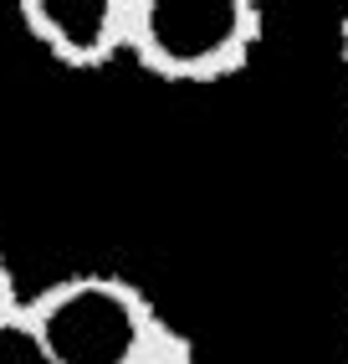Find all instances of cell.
<instances>
[{"mask_svg": "<svg viewBox=\"0 0 348 364\" xmlns=\"http://www.w3.org/2000/svg\"><path fill=\"white\" fill-rule=\"evenodd\" d=\"M57 364H195L180 323L118 272H72L26 298Z\"/></svg>", "mask_w": 348, "mask_h": 364, "instance_id": "obj_1", "label": "cell"}, {"mask_svg": "<svg viewBox=\"0 0 348 364\" xmlns=\"http://www.w3.org/2000/svg\"><path fill=\"white\" fill-rule=\"evenodd\" d=\"M266 36L256 0H129V62L159 82H226Z\"/></svg>", "mask_w": 348, "mask_h": 364, "instance_id": "obj_2", "label": "cell"}, {"mask_svg": "<svg viewBox=\"0 0 348 364\" xmlns=\"http://www.w3.org/2000/svg\"><path fill=\"white\" fill-rule=\"evenodd\" d=\"M21 26L67 72H103L129 57V0H21Z\"/></svg>", "mask_w": 348, "mask_h": 364, "instance_id": "obj_3", "label": "cell"}, {"mask_svg": "<svg viewBox=\"0 0 348 364\" xmlns=\"http://www.w3.org/2000/svg\"><path fill=\"white\" fill-rule=\"evenodd\" d=\"M0 364H57V354L46 349L41 328L31 323L26 303L0 318Z\"/></svg>", "mask_w": 348, "mask_h": 364, "instance_id": "obj_4", "label": "cell"}, {"mask_svg": "<svg viewBox=\"0 0 348 364\" xmlns=\"http://www.w3.org/2000/svg\"><path fill=\"white\" fill-rule=\"evenodd\" d=\"M21 303H26V293L16 287V272H11V262L0 257V318H6V313H16Z\"/></svg>", "mask_w": 348, "mask_h": 364, "instance_id": "obj_5", "label": "cell"}, {"mask_svg": "<svg viewBox=\"0 0 348 364\" xmlns=\"http://www.w3.org/2000/svg\"><path fill=\"white\" fill-rule=\"evenodd\" d=\"M338 52H343V72H348V11H343V21H338Z\"/></svg>", "mask_w": 348, "mask_h": 364, "instance_id": "obj_6", "label": "cell"}, {"mask_svg": "<svg viewBox=\"0 0 348 364\" xmlns=\"http://www.w3.org/2000/svg\"><path fill=\"white\" fill-rule=\"evenodd\" d=\"M343 364H348V328H343Z\"/></svg>", "mask_w": 348, "mask_h": 364, "instance_id": "obj_7", "label": "cell"}]
</instances>
